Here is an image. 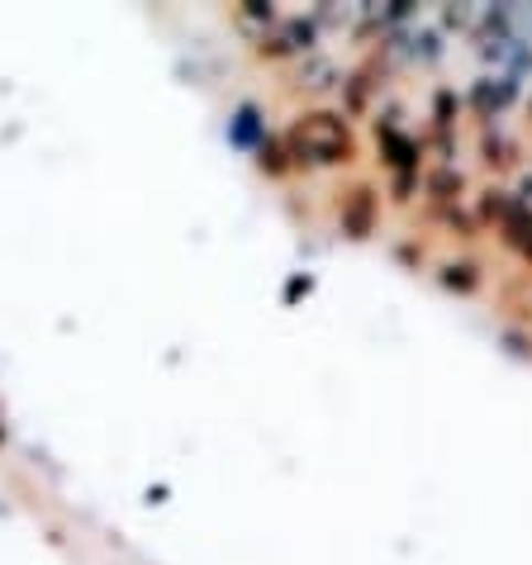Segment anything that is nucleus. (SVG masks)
Returning a JSON list of instances; mask_svg holds the SVG:
<instances>
[{
  "label": "nucleus",
  "instance_id": "f257e3e1",
  "mask_svg": "<svg viewBox=\"0 0 532 565\" xmlns=\"http://www.w3.org/2000/svg\"><path fill=\"white\" fill-rule=\"evenodd\" d=\"M295 162H342L348 157V129L338 115H300L290 129Z\"/></svg>",
  "mask_w": 532,
  "mask_h": 565
},
{
  "label": "nucleus",
  "instance_id": "f03ea898",
  "mask_svg": "<svg viewBox=\"0 0 532 565\" xmlns=\"http://www.w3.org/2000/svg\"><path fill=\"white\" fill-rule=\"evenodd\" d=\"M257 134H262V124H257V105H238V109H233V119H228V143L253 148V143H257Z\"/></svg>",
  "mask_w": 532,
  "mask_h": 565
}]
</instances>
